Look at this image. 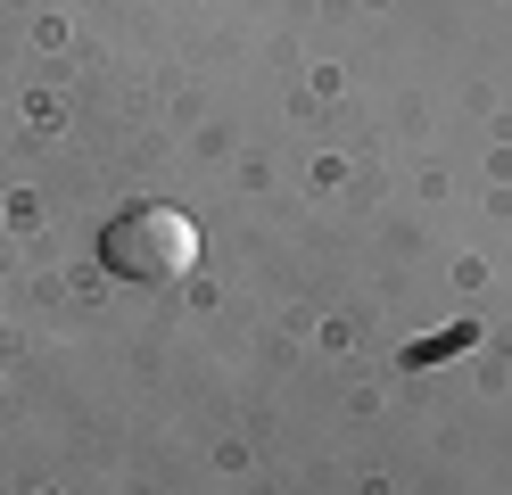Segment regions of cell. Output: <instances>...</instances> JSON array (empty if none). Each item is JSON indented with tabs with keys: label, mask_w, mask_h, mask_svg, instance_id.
I'll use <instances>...</instances> for the list:
<instances>
[{
	"label": "cell",
	"mask_w": 512,
	"mask_h": 495,
	"mask_svg": "<svg viewBox=\"0 0 512 495\" xmlns=\"http://www.w3.org/2000/svg\"><path fill=\"white\" fill-rule=\"evenodd\" d=\"M100 264L124 281H190L199 264V223L182 207H124L100 231Z\"/></svg>",
	"instance_id": "cell-1"
},
{
	"label": "cell",
	"mask_w": 512,
	"mask_h": 495,
	"mask_svg": "<svg viewBox=\"0 0 512 495\" xmlns=\"http://www.w3.org/2000/svg\"><path fill=\"white\" fill-rule=\"evenodd\" d=\"M25 495H42V487H25Z\"/></svg>",
	"instance_id": "cell-2"
}]
</instances>
